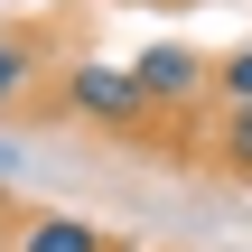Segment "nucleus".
<instances>
[{"label":"nucleus","mask_w":252,"mask_h":252,"mask_svg":"<svg viewBox=\"0 0 252 252\" xmlns=\"http://www.w3.org/2000/svg\"><path fill=\"white\" fill-rule=\"evenodd\" d=\"M19 252H112V234L84 224V215H37V224L19 234Z\"/></svg>","instance_id":"obj_3"},{"label":"nucleus","mask_w":252,"mask_h":252,"mask_svg":"<svg viewBox=\"0 0 252 252\" xmlns=\"http://www.w3.org/2000/svg\"><path fill=\"white\" fill-rule=\"evenodd\" d=\"M28 84H37V37H9V28H0V112H9Z\"/></svg>","instance_id":"obj_4"},{"label":"nucleus","mask_w":252,"mask_h":252,"mask_svg":"<svg viewBox=\"0 0 252 252\" xmlns=\"http://www.w3.org/2000/svg\"><path fill=\"white\" fill-rule=\"evenodd\" d=\"M131 75H140V94H150V103H187V94H196V84H206L215 65H206L196 47L159 37V47H140V56H131Z\"/></svg>","instance_id":"obj_2"},{"label":"nucleus","mask_w":252,"mask_h":252,"mask_svg":"<svg viewBox=\"0 0 252 252\" xmlns=\"http://www.w3.org/2000/svg\"><path fill=\"white\" fill-rule=\"evenodd\" d=\"M224 168H234V178H252V112H234V122H224Z\"/></svg>","instance_id":"obj_6"},{"label":"nucleus","mask_w":252,"mask_h":252,"mask_svg":"<svg viewBox=\"0 0 252 252\" xmlns=\"http://www.w3.org/2000/svg\"><path fill=\"white\" fill-rule=\"evenodd\" d=\"M65 103H75L84 122H103V131H131V122L150 112L140 75H131V65H112V56H84V65H65Z\"/></svg>","instance_id":"obj_1"},{"label":"nucleus","mask_w":252,"mask_h":252,"mask_svg":"<svg viewBox=\"0 0 252 252\" xmlns=\"http://www.w3.org/2000/svg\"><path fill=\"white\" fill-rule=\"evenodd\" d=\"M215 84L234 94V112H252V47H234V56L215 65Z\"/></svg>","instance_id":"obj_5"}]
</instances>
